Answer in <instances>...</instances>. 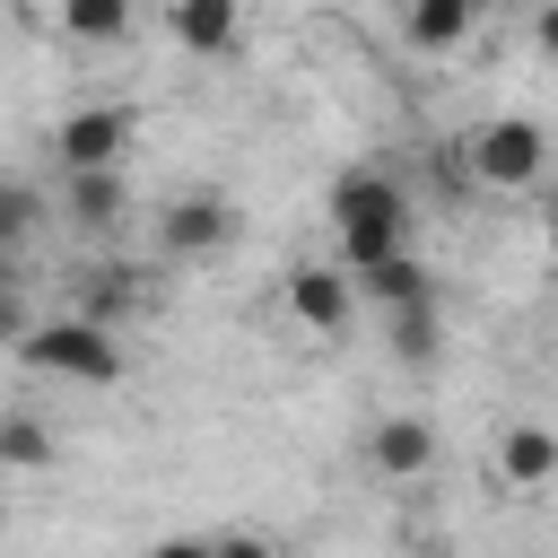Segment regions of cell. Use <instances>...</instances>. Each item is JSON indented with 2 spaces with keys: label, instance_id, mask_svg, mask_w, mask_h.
I'll return each instance as SVG.
<instances>
[{
  "label": "cell",
  "instance_id": "cell-1",
  "mask_svg": "<svg viewBox=\"0 0 558 558\" xmlns=\"http://www.w3.org/2000/svg\"><path fill=\"white\" fill-rule=\"evenodd\" d=\"M17 357H26L35 375H70V384H122V340H113V323H96V314H52V323H26Z\"/></svg>",
  "mask_w": 558,
  "mask_h": 558
},
{
  "label": "cell",
  "instance_id": "cell-2",
  "mask_svg": "<svg viewBox=\"0 0 558 558\" xmlns=\"http://www.w3.org/2000/svg\"><path fill=\"white\" fill-rule=\"evenodd\" d=\"M462 166L480 192H532L549 166V131L532 113H488L480 131H462Z\"/></svg>",
  "mask_w": 558,
  "mask_h": 558
},
{
  "label": "cell",
  "instance_id": "cell-3",
  "mask_svg": "<svg viewBox=\"0 0 558 558\" xmlns=\"http://www.w3.org/2000/svg\"><path fill=\"white\" fill-rule=\"evenodd\" d=\"M157 244H166L174 262L227 253V244H235V201H227L218 183H192V192H174V201L157 209Z\"/></svg>",
  "mask_w": 558,
  "mask_h": 558
},
{
  "label": "cell",
  "instance_id": "cell-4",
  "mask_svg": "<svg viewBox=\"0 0 558 558\" xmlns=\"http://www.w3.org/2000/svg\"><path fill=\"white\" fill-rule=\"evenodd\" d=\"M131 131H140L131 105H70V113L52 122V157H61V174H78V166H122Z\"/></svg>",
  "mask_w": 558,
  "mask_h": 558
},
{
  "label": "cell",
  "instance_id": "cell-5",
  "mask_svg": "<svg viewBox=\"0 0 558 558\" xmlns=\"http://www.w3.org/2000/svg\"><path fill=\"white\" fill-rule=\"evenodd\" d=\"M410 192H401V174H384V166H349L340 183H331V235L340 227H401L410 235Z\"/></svg>",
  "mask_w": 558,
  "mask_h": 558
},
{
  "label": "cell",
  "instance_id": "cell-6",
  "mask_svg": "<svg viewBox=\"0 0 558 558\" xmlns=\"http://www.w3.org/2000/svg\"><path fill=\"white\" fill-rule=\"evenodd\" d=\"M288 314H296L314 340H340L349 314H357V279H349L340 262H296V270H288Z\"/></svg>",
  "mask_w": 558,
  "mask_h": 558
},
{
  "label": "cell",
  "instance_id": "cell-7",
  "mask_svg": "<svg viewBox=\"0 0 558 558\" xmlns=\"http://www.w3.org/2000/svg\"><path fill=\"white\" fill-rule=\"evenodd\" d=\"M366 471L375 480H427L436 471V427L418 410H384L375 436H366Z\"/></svg>",
  "mask_w": 558,
  "mask_h": 558
},
{
  "label": "cell",
  "instance_id": "cell-8",
  "mask_svg": "<svg viewBox=\"0 0 558 558\" xmlns=\"http://www.w3.org/2000/svg\"><path fill=\"white\" fill-rule=\"evenodd\" d=\"M61 218H70L78 235H113V227L131 218L122 166H78V174H61Z\"/></svg>",
  "mask_w": 558,
  "mask_h": 558
},
{
  "label": "cell",
  "instance_id": "cell-9",
  "mask_svg": "<svg viewBox=\"0 0 558 558\" xmlns=\"http://www.w3.org/2000/svg\"><path fill=\"white\" fill-rule=\"evenodd\" d=\"M166 35L192 61H227L244 44V0H166Z\"/></svg>",
  "mask_w": 558,
  "mask_h": 558
},
{
  "label": "cell",
  "instance_id": "cell-10",
  "mask_svg": "<svg viewBox=\"0 0 558 558\" xmlns=\"http://www.w3.org/2000/svg\"><path fill=\"white\" fill-rule=\"evenodd\" d=\"M558 480V427H541V418H514L506 436H497V488H514V497H541Z\"/></svg>",
  "mask_w": 558,
  "mask_h": 558
},
{
  "label": "cell",
  "instance_id": "cell-11",
  "mask_svg": "<svg viewBox=\"0 0 558 558\" xmlns=\"http://www.w3.org/2000/svg\"><path fill=\"white\" fill-rule=\"evenodd\" d=\"M471 17H480V0H410V9H401V35H410L418 52H453V44L471 35Z\"/></svg>",
  "mask_w": 558,
  "mask_h": 558
},
{
  "label": "cell",
  "instance_id": "cell-12",
  "mask_svg": "<svg viewBox=\"0 0 558 558\" xmlns=\"http://www.w3.org/2000/svg\"><path fill=\"white\" fill-rule=\"evenodd\" d=\"M357 296H375V305H427V296H436V270H427L418 253H392V262L357 270Z\"/></svg>",
  "mask_w": 558,
  "mask_h": 558
},
{
  "label": "cell",
  "instance_id": "cell-13",
  "mask_svg": "<svg viewBox=\"0 0 558 558\" xmlns=\"http://www.w3.org/2000/svg\"><path fill=\"white\" fill-rule=\"evenodd\" d=\"M52 17H61L70 44H122L131 17H140V0H52Z\"/></svg>",
  "mask_w": 558,
  "mask_h": 558
},
{
  "label": "cell",
  "instance_id": "cell-14",
  "mask_svg": "<svg viewBox=\"0 0 558 558\" xmlns=\"http://www.w3.org/2000/svg\"><path fill=\"white\" fill-rule=\"evenodd\" d=\"M61 445H52V427L35 418V410H0V471H44Z\"/></svg>",
  "mask_w": 558,
  "mask_h": 558
},
{
  "label": "cell",
  "instance_id": "cell-15",
  "mask_svg": "<svg viewBox=\"0 0 558 558\" xmlns=\"http://www.w3.org/2000/svg\"><path fill=\"white\" fill-rule=\"evenodd\" d=\"M384 314H392V357L427 366V357L445 349V314H436V296H427V305H384Z\"/></svg>",
  "mask_w": 558,
  "mask_h": 558
},
{
  "label": "cell",
  "instance_id": "cell-16",
  "mask_svg": "<svg viewBox=\"0 0 558 558\" xmlns=\"http://www.w3.org/2000/svg\"><path fill=\"white\" fill-rule=\"evenodd\" d=\"M131 305H148V270H140V262H105L96 288H87V314L113 323V314H131Z\"/></svg>",
  "mask_w": 558,
  "mask_h": 558
},
{
  "label": "cell",
  "instance_id": "cell-17",
  "mask_svg": "<svg viewBox=\"0 0 558 558\" xmlns=\"http://www.w3.org/2000/svg\"><path fill=\"white\" fill-rule=\"evenodd\" d=\"M392 253H410L401 227H340V253H331V262L357 279V270H375V262H392Z\"/></svg>",
  "mask_w": 558,
  "mask_h": 558
},
{
  "label": "cell",
  "instance_id": "cell-18",
  "mask_svg": "<svg viewBox=\"0 0 558 558\" xmlns=\"http://www.w3.org/2000/svg\"><path fill=\"white\" fill-rule=\"evenodd\" d=\"M35 227H44V192H35L26 174H0V253H9V244H26Z\"/></svg>",
  "mask_w": 558,
  "mask_h": 558
},
{
  "label": "cell",
  "instance_id": "cell-19",
  "mask_svg": "<svg viewBox=\"0 0 558 558\" xmlns=\"http://www.w3.org/2000/svg\"><path fill=\"white\" fill-rule=\"evenodd\" d=\"M26 340V296H17V279L0 270V349H17Z\"/></svg>",
  "mask_w": 558,
  "mask_h": 558
},
{
  "label": "cell",
  "instance_id": "cell-20",
  "mask_svg": "<svg viewBox=\"0 0 558 558\" xmlns=\"http://www.w3.org/2000/svg\"><path fill=\"white\" fill-rule=\"evenodd\" d=\"M209 558H279V549H270L262 532H218V541H209Z\"/></svg>",
  "mask_w": 558,
  "mask_h": 558
},
{
  "label": "cell",
  "instance_id": "cell-21",
  "mask_svg": "<svg viewBox=\"0 0 558 558\" xmlns=\"http://www.w3.org/2000/svg\"><path fill=\"white\" fill-rule=\"evenodd\" d=\"M148 558H209V541L201 532H166V541H148Z\"/></svg>",
  "mask_w": 558,
  "mask_h": 558
},
{
  "label": "cell",
  "instance_id": "cell-22",
  "mask_svg": "<svg viewBox=\"0 0 558 558\" xmlns=\"http://www.w3.org/2000/svg\"><path fill=\"white\" fill-rule=\"evenodd\" d=\"M532 35H541V52L558 61V0H541V17H532Z\"/></svg>",
  "mask_w": 558,
  "mask_h": 558
},
{
  "label": "cell",
  "instance_id": "cell-23",
  "mask_svg": "<svg viewBox=\"0 0 558 558\" xmlns=\"http://www.w3.org/2000/svg\"><path fill=\"white\" fill-rule=\"evenodd\" d=\"M541 244H549V262H558V209H549V227H541Z\"/></svg>",
  "mask_w": 558,
  "mask_h": 558
},
{
  "label": "cell",
  "instance_id": "cell-24",
  "mask_svg": "<svg viewBox=\"0 0 558 558\" xmlns=\"http://www.w3.org/2000/svg\"><path fill=\"white\" fill-rule=\"evenodd\" d=\"M480 9H506V0H480Z\"/></svg>",
  "mask_w": 558,
  "mask_h": 558
},
{
  "label": "cell",
  "instance_id": "cell-25",
  "mask_svg": "<svg viewBox=\"0 0 558 558\" xmlns=\"http://www.w3.org/2000/svg\"><path fill=\"white\" fill-rule=\"evenodd\" d=\"M549 488H558V480H549Z\"/></svg>",
  "mask_w": 558,
  "mask_h": 558
}]
</instances>
